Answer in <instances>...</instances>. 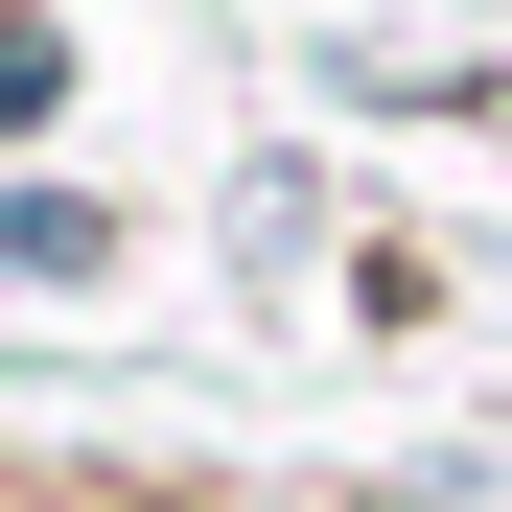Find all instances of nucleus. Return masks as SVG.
Masks as SVG:
<instances>
[{
	"mask_svg": "<svg viewBox=\"0 0 512 512\" xmlns=\"http://www.w3.org/2000/svg\"><path fill=\"white\" fill-rule=\"evenodd\" d=\"M94 256H117L94 187H24V210H0V280H94Z\"/></svg>",
	"mask_w": 512,
	"mask_h": 512,
	"instance_id": "f257e3e1",
	"label": "nucleus"
},
{
	"mask_svg": "<svg viewBox=\"0 0 512 512\" xmlns=\"http://www.w3.org/2000/svg\"><path fill=\"white\" fill-rule=\"evenodd\" d=\"M24 117H47V47H0V140H24Z\"/></svg>",
	"mask_w": 512,
	"mask_h": 512,
	"instance_id": "f03ea898",
	"label": "nucleus"
}]
</instances>
